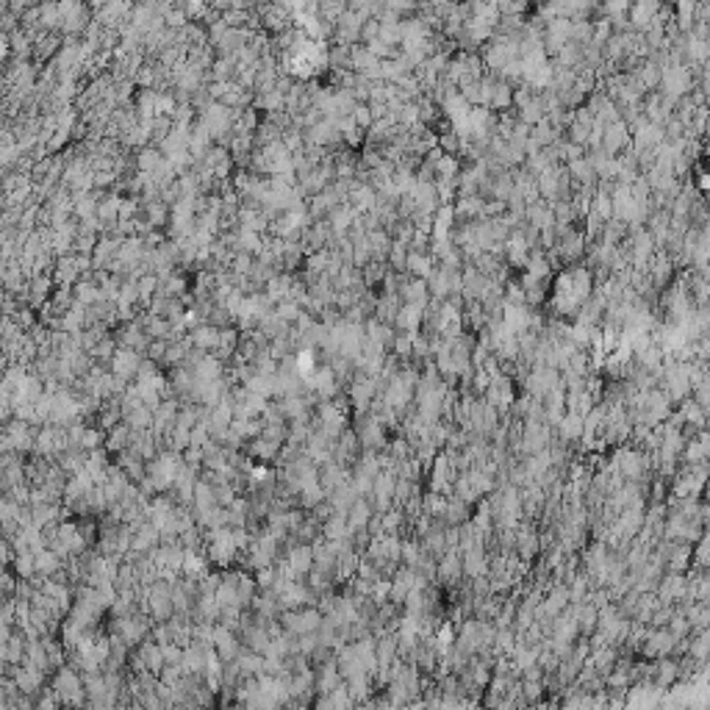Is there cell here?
Returning <instances> with one entry per match:
<instances>
[{"mask_svg":"<svg viewBox=\"0 0 710 710\" xmlns=\"http://www.w3.org/2000/svg\"><path fill=\"white\" fill-rule=\"evenodd\" d=\"M588 286H591V281H588V272H585V269H566V272H560L558 281H555L552 303L558 305L560 314H572V311H577L582 303H585Z\"/></svg>","mask_w":710,"mask_h":710,"instance_id":"6da1fadb","label":"cell"},{"mask_svg":"<svg viewBox=\"0 0 710 710\" xmlns=\"http://www.w3.org/2000/svg\"><path fill=\"white\" fill-rule=\"evenodd\" d=\"M145 608H147V614L153 616L156 621H167L172 611H175V602H172V582L167 580H159L153 582L150 588H147V594H145Z\"/></svg>","mask_w":710,"mask_h":710,"instance_id":"7a4b0ae2","label":"cell"},{"mask_svg":"<svg viewBox=\"0 0 710 710\" xmlns=\"http://www.w3.org/2000/svg\"><path fill=\"white\" fill-rule=\"evenodd\" d=\"M322 621H325V616L320 614V611H311V608L289 611V614L283 616V627L289 630L291 636H297V638H305V636L320 633Z\"/></svg>","mask_w":710,"mask_h":710,"instance_id":"3957f363","label":"cell"},{"mask_svg":"<svg viewBox=\"0 0 710 710\" xmlns=\"http://www.w3.org/2000/svg\"><path fill=\"white\" fill-rule=\"evenodd\" d=\"M239 541H236V530L230 527H220V530H211L208 533V555L211 560L217 563H230L239 552Z\"/></svg>","mask_w":710,"mask_h":710,"instance_id":"277c9868","label":"cell"},{"mask_svg":"<svg viewBox=\"0 0 710 710\" xmlns=\"http://www.w3.org/2000/svg\"><path fill=\"white\" fill-rule=\"evenodd\" d=\"M314 566H317V563H314V547L297 544V547L289 549V555H286V560H283V566H281V577L297 580V577H303V575H311Z\"/></svg>","mask_w":710,"mask_h":710,"instance_id":"5b68a950","label":"cell"},{"mask_svg":"<svg viewBox=\"0 0 710 710\" xmlns=\"http://www.w3.org/2000/svg\"><path fill=\"white\" fill-rule=\"evenodd\" d=\"M84 694H86V685L78 680V675L72 669H62L59 677H56V697L64 705H81Z\"/></svg>","mask_w":710,"mask_h":710,"instance_id":"8992f818","label":"cell"},{"mask_svg":"<svg viewBox=\"0 0 710 710\" xmlns=\"http://www.w3.org/2000/svg\"><path fill=\"white\" fill-rule=\"evenodd\" d=\"M142 355L136 353V350H125V347H120L114 358H111V372L120 378V381H125L128 383L130 378H139V369H142Z\"/></svg>","mask_w":710,"mask_h":710,"instance_id":"52a82bcc","label":"cell"},{"mask_svg":"<svg viewBox=\"0 0 710 710\" xmlns=\"http://www.w3.org/2000/svg\"><path fill=\"white\" fill-rule=\"evenodd\" d=\"M220 336H222V330H220V327L203 322V325H197L192 333H189V342H192L194 350H200V353H203V350H217Z\"/></svg>","mask_w":710,"mask_h":710,"instance_id":"ba28073f","label":"cell"},{"mask_svg":"<svg viewBox=\"0 0 710 710\" xmlns=\"http://www.w3.org/2000/svg\"><path fill=\"white\" fill-rule=\"evenodd\" d=\"M214 649L222 660H236L242 655V646L236 641V636L227 630V627H217L214 630Z\"/></svg>","mask_w":710,"mask_h":710,"instance_id":"9c48e42d","label":"cell"},{"mask_svg":"<svg viewBox=\"0 0 710 710\" xmlns=\"http://www.w3.org/2000/svg\"><path fill=\"white\" fill-rule=\"evenodd\" d=\"M136 658H139V666L147 669V672H162L164 666H167L162 644H142V649H139Z\"/></svg>","mask_w":710,"mask_h":710,"instance_id":"30bf717a","label":"cell"},{"mask_svg":"<svg viewBox=\"0 0 710 710\" xmlns=\"http://www.w3.org/2000/svg\"><path fill=\"white\" fill-rule=\"evenodd\" d=\"M291 291H294V281H291L289 275H275L269 283H266V297L278 305V303H283V300H289Z\"/></svg>","mask_w":710,"mask_h":710,"instance_id":"8fae6325","label":"cell"},{"mask_svg":"<svg viewBox=\"0 0 710 710\" xmlns=\"http://www.w3.org/2000/svg\"><path fill=\"white\" fill-rule=\"evenodd\" d=\"M358 441L364 447H381L383 444V430L378 424V417L375 419H364L358 424Z\"/></svg>","mask_w":710,"mask_h":710,"instance_id":"7c38bea8","label":"cell"},{"mask_svg":"<svg viewBox=\"0 0 710 710\" xmlns=\"http://www.w3.org/2000/svg\"><path fill=\"white\" fill-rule=\"evenodd\" d=\"M59 569H62V558H59L53 549H39V552H36V575L53 577Z\"/></svg>","mask_w":710,"mask_h":710,"instance_id":"4fadbf2b","label":"cell"},{"mask_svg":"<svg viewBox=\"0 0 710 710\" xmlns=\"http://www.w3.org/2000/svg\"><path fill=\"white\" fill-rule=\"evenodd\" d=\"M14 680H17V685H20V691H23V694H33V691L42 685V672L26 663L23 669H17V672H14Z\"/></svg>","mask_w":710,"mask_h":710,"instance_id":"5bb4252c","label":"cell"},{"mask_svg":"<svg viewBox=\"0 0 710 710\" xmlns=\"http://www.w3.org/2000/svg\"><path fill=\"white\" fill-rule=\"evenodd\" d=\"M184 575H186V577H192V580H203V577H208V575H205V560H203L194 549H186V558H184Z\"/></svg>","mask_w":710,"mask_h":710,"instance_id":"9a60e30c","label":"cell"},{"mask_svg":"<svg viewBox=\"0 0 710 710\" xmlns=\"http://www.w3.org/2000/svg\"><path fill=\"white\" fill-rule=\"evenodd\" d=\"M419 320H422V305H402L400 308V314H397V320L394 322L400 325V327H405L408 333H414L417 330V325H419Z\"/></svg>","mask_w":710,"mask_h":710,"instance_id":"2e32d148","label":"cell"},{"mask_svg":"<svg viewBox=\"0 0 710 710\" xmlns=\"http://www.w3.org/2000/svg\"><path fill=\"white\" fill-rule=\"evenodd\" d=\"M405 266H411V272H414L417 278H427V275H430V259H424L419 253H411Z\"/></svg>","mask_w":710,"mask_h":710,"instance_id":"e0dca14e","label":"cell"}]
</instances>
